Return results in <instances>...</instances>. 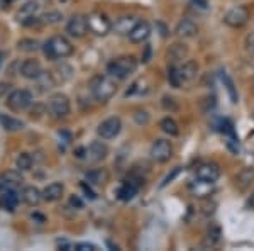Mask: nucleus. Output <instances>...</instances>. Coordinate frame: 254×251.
<instances>
[{"instance_id": "obj_1", "label": "nucleus", "mask_w": 254, "mask_h": 251, "mask_svg": "<svg viewBox=\"0 0 254 251\" xmlns=\"http://www.w3.org/2000/svg\"><path fill=\"white\" fill-rule=\"evenodd\" d=\"M43 51L48 60H63L71 56L75 48H73L71 41L64 36H53L43 44Z\"/></svg>"}, {"instance_id": "obj_2", "label": "nucleus", "mask_w": 254, "mask_h": 251, "mask_svg": "<svg viewBox=\"0 0 254 251\" xmlns=\"http://www.w3.org/2000/svg\"><path fill=\"white\" fill-rule=\"evenodd\" d=\"M116 92H117V84H116V78L112 75L93 78L92 93L98 102H109L110 98L116 95Z\"/></svg>"}, {"instance_id": "obj_3", "label": "nucleus", "mask_w": 254, "mask_h": 251, "mask_svg": "<svg viewBox=\"0 0 254 251\" xmlns=\"http://www.w3.org/2000/svg\"><path fill=\"white\" fill-rule=\"evenodd\" d=\"M137 70V60L134 56H119L107 65V73L117 80H126Z\"/></svg>"}, {"instance_id": "obj_4", "label": "nucleus", "mask_w": 254, "mask_h": 251, "mask_svg": "<svg viewBox=\"0 0 254 251\" xmlns=\"http://www.w3.org/2000/svg\"><path fill=\"white\" fill-rule=\"evenodd\" d=\"M48 110L55 119H64L69 114V110H71L69 98L63 95V93H55L48 100Z\"/></svg>"}, {"instance_id": "obj_5", "label": "nucleus", "mask_w": 254, "mask_h": 251, "mask_svg": "<svg viewBox=\"0 0 254 251\" xmlns=\"http://www.w3.org/2000/svg\"><path fill=\"white\" fill-rule=\"evenodd\" d=\"M249 20V10L244 5L232 7L231 10H227V14L224 15V24L232 29H241L248 24Z\"/></svg>"}, {"instance_id": "obj_6", "label": "nucleus", "mask_w": 254, "mask_h": 251, "mask_svg": "<svg viewBox=\"0 0 254 251\" xmlns=\"http://www.w3.org/2000/svg\"><path fill=\"white\" fill-rule=\"evenodd\" d=\"M7 105L10 107L15 112H20V110H26L32 105V93L29 90H14L9 97H7Z\"/></svg>"}, {"instance_id": "obj_7", "label": "nucleus", "mask_w": 254, "mask_h": 251, "mask_svg": "<svg viewBox=\"0 0 254 251\" xmlns=\"http://www.w3.org/2000/svg\"><path fill=\"white\" fill-rule=\"evenodd\" d=\"M88 22V31H92L97 36H105L107 32L112 29V22L105 14L102 12H93L87 17Z\"/></svg>"}, {"instance_id": "obj_8", "label": "nucleus", "mask_w": 254, "mask_h": 251, "mask_svg": "<svg viewBox=\"0 0 254 251\" xmlns=\"http://www.w3.org/2000/svg\"><path fill=\"white\" fill-rule=\"evenodd\" d=\"M151 158L156 163H166L171 160L173 156V146L168 139H156V141L151 145V151H149Z\"/></svg>"}, {"instance_id": "obj_9", "label": "nucleus", "mask_w": 254, "mask_h": 251, "mask_svg": "<svg viewBox=\"0 0 254 251\" xmlns=\"http://www.w3.org/2000/svg\"><path fill=\"white\" fill-rule=\"evenodd\" d=\"M122 129V121L119 117H109L105 119V121L100 122V126H98L97 133L100 136L102 139H114L117 138L119 133H121Z\"/></svg>"}, {"instance_id": "obj_10", "label": "nucleus", "mask_w": 254, "mask_h": 251, "mask_svg": "<svg viewBox=\"0 0 254 251\" xmlns=\"http://www.w3.org/2000/svg\"><path fill=\"white\" fill-rule=\"evenodd\" d=\"M38 12H39V3L36 2V0H29V2H26L22 7H20L15 17H17L19 22L26 24V26H31V24L36 22V19H38L36 17Z\"/></svg>"}, {"instance_id": "obj_11", "label": "nucleus", "mask_w": 254, "mask_h": 251, "mask_svg": "<svg viewBox=\"0 0 254 251\" xmlns=\"http://www.w3.org/2000/svg\"><path fill=\"white\" fill-rule=\"evenodd\" d=\"M87 31H88V22H87V17H83V15L76 14L68 20L66 32L71 38H83V36L87 34Z\"/></svg>"}, {"instance_id": "obj_12", "label": "nucleus", "mask_w": 254, "mask_h": 251, "mask_svg": "<svg viewBox=\"0 0 254 251\" xmlns=\"http://www.w3.org/2000/svg\"><path fill=\"white\" fill-rule=\"evenodd\" d=\"M196 178L205 180V182H217L220 176V168L215 163H202L196 168Z\"/></svg>"}, {"instance_id": "obj_13", "label": "nucleus", "mask_w": 254, "mask_h": 251, "mask_svg": "<svg viewBox=\"0 0 254 251\" xmlns=\"http://www.w3.org/2000/svg\"><path fill=\"white\" fill-rule=\"evenodd\" d=\"M107 153H109V150L104 143L93 141L92 145L85 150V158H87L90 163H98V162H102V160H105Z\"/></svg>"}, {"instance_id": "obj_14", "label": "nucleus", "mask_w": 254, "mask_h": 251, "mask_svg": "<svg viewBox=\"0 0 254 251\" xmlns=\"http://www.w3.org/2000/svg\"><path fill=\"white\" fill-rule=\"evenodd\" d=\"M19 73L24 78H27V80H36V78L43 73V68H41V63L38 60L29 58V60L22 61V65H20V68H19Z\"/></svg>"}, {"instance_id": "obj_15", "label": "nucleus", "mask_w": 254, "mask_h": 251, "mask_svg": "<svg viewBox=\"0 0 254 251\" xmlns=\"http://www.w3.org/2000/svg\"><path fill=\"white\" fill-rule=\"evenodd\" d=\"M175 32L180 36V38H183V39L195 38V36L198 34V26L195 24V20H191V19H188V17H183L178 22V26H176Z\"/></svg>"}, {"instance_id": "obj_16", "label": "nucleus", "mask_w": 254, "mask_h": 251, "mask_svg": "<svg viewBox=\"0 0 254 251\" xmlns=\"http://www.w3.org/2000/svg\"><path fill=\"white\" fill-rule=\"evenodd\" d=\"M190 192H191V195H195V197L207 199V197H210L212 192H214V182H205V180L196 178L195 182L190 183Z\"/></svg>"}, {"instance_id": "obj_17", "label": "nucleus", "mask_w": 254, "mask_h": 251, "mask_svg": "<svg viewBox=\"0 0 254 251\" xmlns=\"http://www.w3.org/2000/svg\"><path fill=\"white\" fill-rule=\"evenodd\" d=\"M151 34V26L149 22H146V20H139V22L134 26V29L129 32V39L132 41V43H142V41H146L149 38Z\"/></svg>"}, {"instance_id": "obj_18", "label": "nucleus", "mask_w": 254, "mask_h": 251, "mask_svg": "<svg viewBox=\"0 0 254 251\" xmlns=\"http://www.w3.org/2000/svg\"><path fill=\"white\" fill-rule=\"evenodd\" d=\"M19 193L15 192V188H5L0 193V207L5 211H14L19 204Z\"/></svg>"}, {"instance_id": "obj_19", "label": "nucleus", "mask_w": 254, "mask_h": 251, "mask_svg": "<svg viewBox=\"0 0 254 251\" xmlns=\"http://www.w3.org/2000/svg\"><path fill=\"white\" fill-rule=\"evenodd\" d=\"M234 182H236L237 190H241V192L248 190L254 183V168H244V170H241L239 173H237Z\"/></svg>"}, {"instance_id": "obj_20", "label": "nucleus", "mask_w": 254, "mask_h": 251, "mask_svg": "<svg viewBox=\"0 0 254 251\" xmlns=\"http://www.w3.org/2000/svg\"><path fill=\"white\" fill-rule=\"evenodd\" d=\"M188 56V48L185 43H173L170 46V51H168V60L173 65L180 63Z\"/></svg>"}, {"instance_id": "obj_21", "label": "nucleus", "mask_w": 254, "mask_h": 251, "mask_svg": "<svg viewBox=\"0 0 254 251\" xmlns=\"http://www.w3.org/2000/svg\"><path fill=\"white\" fill-rule=\"evenodd\" d=\"M63 192H64L63 183L53 182V183H49L48 187L43 190V200H46V202H56V200L61 199Z\"/></svg>"}, {"instance_id": "obj_22", "label": "nucleus", "mask_w": 254, "mask_h": 251, "mask_svg": "<svg viewBox=\"0 0 254 251\" xmlns=\"http://www.w3.org/2000/svg\"><path fill=\"white\" fill-rule=\"evenodd\" d=\"M139 22V20L136 17H132V15H124V17L117 19L116 22V32L121 36H129V32L134 29V26Z\"/></svg>"}, {"instance_id": "obj_23", "label": "nucleus", "mask_w": 254, "mask_h": 251, "mask_svg": "<svg viewBox=\"0 0 254 251\" xmlns=\"http://www.w3.org/2000/svg\"><path fill=\"white\" fill-rule=\"evenodd\" d=\"M198 63L195 60H188L185 63L180 67V75H182V80L183 82H191L195 80L196 75H198Z\"/></svg>"}, {"instance_id": "obj_24", "label": "nucleus", "mask_w": 254, "mask_h": 251, "mask_svg": "<svg viewBox=\"0 0 254 251\" xmlns=\"http://www.w3.org/2000/svg\"><path fill=\"white\" fill-rule=\"evenodd\" d=\"M20 199L27 205L34 207V205H38L41 200H43V192H39L36 187H26L22 190V193H20Z\"/></svg>"}, {"instance_id": "obj_25", "label": "nucleus", "mask_w": 254, "mask_h": 251, "mask_svg": "<svg viewBox=\"0 0 254 251\" xmlns=\"http://www.w3.org/2000/svg\"><path fill=\"white\" fill-rule=\"evenodd\" d=\"M136 193H137V185L134 183V180H127V182L122 183V187L119 188L117 195L121 200H130Z\"/></svg>"}, {"instance_id": "obj_26", "label": "nucleus", "mask_w": 254, "mask_h": 251, "mask_svg": "<svg viewBox=\"0 0 254 251\" xmlns=\"http://www.w3.org/2000/svg\"><path fill=\"white\" fill-rule=\"evenodd\" d=\"M0 124L5 131H19L24 127V122L19 121L15 117H10V116H5V114H0Z\"/></svg>"}, {"instance_id": "obj_27", "label": "nucleus", "mask_w": 254, "mask_h": 251, "mask_svg": "<svg viewBox=\"0 0 254 251\" xmlns=\"http://www.w3.org/2000/svg\"><path fill=\"white\" fill-rule=\"evenodd\" d=\"M168 82H170V85L173 88H180L183 84L182 75H180V67H176L173 63L168 67Z\"/></svg>"}, {"instance_id": "obj_28", "label": "nucleus", "mask_w": 254, "mask_h": 251, "mask_svg": "<svg viewBox=\"0 0 254 251\" xmlns=\"http://www.w3.org/2000/svg\"><path fill=\"white\" fill-rule=\"evenodd\" d=\"M36 80H38V87L41 92H46V90L53 88L56 85L55 78H53V73H49V72H43Z\"/></svg>"}, {"instance_id": "obj_29", "label": "nucleus", "mask_w": 254, "mask_h": 251, "mask_svg": "<svg viewBox=\"0 0 254 251\" xmlns=\"http://www.w3.org/2000/svg\"><path fill=\"white\" fill-rule=\"evenodd\" d=\"M159 127H161L163 133H166L168 136H178L180 134V127H178V124H176L175 119H171V117L161 119V122H159Z\"/></svg>"}, {"instance_id": "obj_30", "label": "nucleus", "mask_w": 254, "mask_h": 251, "mask_svg": "<svg viewBox=\"0 0 254 251\" xmlns=\"http://www.w3.org/2000/svg\"><path fill=\"white\" fill-rule=\"evenodd\" d=\"M15 167L19 171H27L32 168V156L29 153H20L15 160Z\"/></svg>"}, {"instance_id": "obj_31", "label": "nucleus", "mask_w": 254, "mask_h": 251, "mask_svg": "<svg viewBox=\"0 0 254 251\" xmlns=\"http://www.w3.org/2000/svg\"><path fill=\"white\" fill-rule=\"evenodd\" d=\"M222 82H224V87L225 90H227V93H229V97H231V102L232 104H237V90L234 87V82L231 80V77L229 75H225V73H222Z\"/></svg>"}, {"instance_id": "obj_32", "label": "nucleus", "mask_w": 254, "mask_h": 251, "mask_svg": "<svg viewBox=\"0 0 254 251\" xmlns=\"http://www.w3.org/2000/svg\"><path fill=\"white\" fill-rule=\"evenodd\" d=\"M87 180L93 185H104L105 180H107V173L104 170H92L87 175Z\"/></svg>"}, {"instance_id": "obj_33", "label": "nucleus", "mask_w": 254, "mask_h": 251, "mask_svg": "<svg viewBox=\"0 0 254 251\" xmlns=\"http://www.w3.org/2000/svg\"><path fill=\"white\" fill-rule=\"evenodd\" d=\"M220 241V228H210V231L207 233V240H205V245L207 246H215L217 243Z\"/></svg>"}, {"instance_id": "obj_34", "label": "nucleus", "mask_w": 254, "mask_h": 251, "mask_svg": "<svg viewBox=\"0 0 254 251\" xmlns=\"http://www.w3.org/2000/svg\"><path fill=\"white\" fill-rule=\"evenodd\" d=\"M39 48V43L36 39H22L19 41V49L20 51H36Z\"/></svg>"}, {"instance_id": "obj_35", "label": "nucleus", "mask_w": 254, "mask_h": 251, "mask_svg": "<svg viewBox=\"0 0 254 251\" xmlns=\"http://www.w3.org/2000/svg\"><path fill=\"white\" fill-rule=\"evenodd\" d=\"M61 19H63V15H61L60 12H48V14H44L39 20L43 24H56V22H60Z\"/></svg>"}, {"instance_id": "obj_36", "label": "nucleus", "mask_w": 254, "mask_h": 251, "mask_svg": "<svg viewBox=\"0 0 254 251\" xmlns=\"http://www.w3.org/2000/svg\"><path fill=\"white\" fill-rule=\"evenodd\" d=\"M75 250L76 251H97V246L92 245V243H78V245H75Z\"/></svg>"}, {"instance_id": "obj_37", "label": "nucleus", "mask_w": 254, "mask_h": 251, "mask_svg": "<svg viewBox=\"0 0 254 251\" xmlns=\"http://www.w3.org/2000/svg\"><path fill=\"white\" fill-rule=\"evenodd\" d=\"M180 171H182V167H176V168H175V170H173V171H171V173H170V175H168V176H166V178H165V180H163L161 187H165V185H168V183H171V182H173V180H175V176H176V175H180Z\"/></svg>"}, {"instance_id": "obj_38", "label": "nucleus", "mask_w": 254, "mask_h": 251, "mask_svg": "<svg viewBox=\"0 0 254 251\" xmlns=\"http://www.w3.org/2000/svg\"><path fill=\"white\" fill-rule=\"evenodd\" d=\"M246 48H248V51L254 55V31L249 32L248 38H246Z\"/></svg>"}, {"instance_id": "obj_39", "label": "nucleus", "mask_w": 254, "mask_h": 251, "mask_svg": "<svg viewBox=\"0 0 254 251\" xmlns=\"http://www.w3.org/2000/svg\"><path fill=\"white\" fill-rule=\"evenodd\" d=\"M163 105H165V109H171V110L178 109V105L175 104L173 98H171V97H163Z\"/></svg>"}, {"instance_id": "obj_40", "label": "nucleus", "mask_w": 254, "mask_h": 251, "mask_svg": "<svg viewBox=\"0 0 254 251\" xmlns=\"http://www.w3.org/2000/svg\"><path fill=\"white\" fill-rule=\"evenodd\" d=\"M134 117H136V121L139 122V124H147V121H149V116L142 110V117H141V110H137L136 114H134Z\"/></svg>"}, {"instance_id": "obj_41", "label": "nucleus", "mask_w": 254, "mask_h": 251, "mask_svg": "<svg viewBox=\"0 0 254 251\" xmlns=\"http://www.w3.org/2000/svg\"><path fill=\"white\" fill-rule=\"evenodd\" d=\"M191 2L195 3L196 7H200V9H208V0H191Z\"/></svg>"}, {"instance_id": "obj_42", "label": "nucleus", "mask_w": 254, "mask_h": 251, "mask_svg": "<svg viewBox=\"0 0 254 251\" xmlns=\"http://www.w3.org/2000/svg\"><path fill=\"white\" fill-rule=\"evenodd\" d=\"M246 207H248L249 211H254V192L248 197V202H246Z\"/></svg>"}, {"instance_id": "obj_43", "label": "nucleus", "mask_w": 254, "mask_h": 251, "mask_svg": "<svg viewBox=\"0 0 254 251\" xmlns=\"http://www.w3.org/2000/svg\"><path fill=\"white\" fill-rule=\"evenodd\" d=\"M81 188H83L85 193H87V197H90V199H95V193H93V192L87 187V183H81Z\"/></svg>"}, {"instance_id": "obj_44", "label": "nucleus", "mask_w": 254, "mask_h": 251, "mask_svg": "<svg viewBox=\"0 0 254 251\" xmlns=\"http://www.w3.org/2000/svg\"><path fill=\"white\" fill-rule=\"evenodd\" d=\"M69 202H71V205H76V207H81V205H83V204H81V200L76 195H73L71 199H69Z\"/></svg>"}, {"instance_id": "obj_45", "label": "nucleus", "mask_w": 254, "mask_h": 251, "mask_svg": "<svg viewBox=\"0 0 254 251\" xmlns=\"http://www.w3.org/2000/svg\"><path fill=\"white\" fill-rule=\"evenodd\" d=\"M32 221H39V224L46 222V219H44V216H41V214H32Z\"/></svg>"}, {"instance_id": "obj_46", "label": "nucleus", "mask_w": 254, "mask_h": 251, "mask_svg": "<svg viewBox=\"0 0 254 251\" xmlns=\"http://www.w3.org/2000/svg\"><path fill=\"white\" fill-rule=\"evenodd\" d=\"M2 61H3V53L0 51V65H2Z\"/></svg>"}]
</instances>
